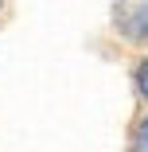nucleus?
<instances>
[{
    "label": "nucleus",
    "instance_id": "1",
    "mask_svg": "<svg viewBox=\"0 0 148 152\" xmlns=\"http://www.w3.org/2000/svg\"><path fill=\"white\" fill-rule=\"evenodd\" d=\"M113 27L129 43H148V0H113Z\"/></svg>",
    "mask_w": 148,
    "mask_h": 152
},
{
    "label": "nucleus",
    "instance_id": "2",
    "mask_svg": "<svg viewBox=\"0 0 148 152\" xmlns=\"http://www.w3.org/2000/svg\"><path fill=\"white\" fill-rule=\"evenodd\" d=\"M136 94L148 102V58H144V63H140V70H136Z\"/></svg>",
    "mask_w": 148,
    "mask_h": 152
},
{
    "label": "nucleus",
    "instance_id": "3",
    "mask_svg": "<svg viewBox=\"0 0 148 152\" xmlns=\"http://www.w3.org/2000/svg\"><path fill=\"white\" fill-rule=\"evenodd\" d=\"M133 152H148V117L140 121V129H136V140H133Z\"/></svg>",
    "mask_w": 148,
    "mask_h": 152
}]
</instances>
